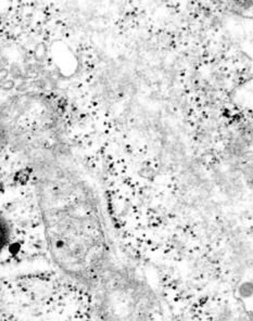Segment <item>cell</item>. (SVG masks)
Masks as SVG:
<instances>
[{
    "label": "cell",
    "instance_id": "1",
    "mask_svg": "<svg viewBox=\"0 0 253 321\" xmlns=\"http://www.w3.org/2000/svg\"><path fill=\"white\" fill-rule=\"evenodd\" d=\"M4 137L29 164L48 251L55 265L89 290L126 262L116 254L100 189L67 138L58 113L22 98L3 115Z\"/></svg>",
    "mask_w": 253,
    "mask_h": 321
},
{
    "label": "cell",
    "instance_id": "2",
    "mask_svg": "<svg viewBox=\"0 0 253 321\" xmlns=\"http://www.w3.org/2000/svg\"><path fill=\"white\" fill-rule=\"evenodd\" d=\"M100 321H150L157 305L153 289L129 263L91 289Z\"/></svg>",
    "mask_w": 253,
    "mask_h": 321
}]
</instances>
